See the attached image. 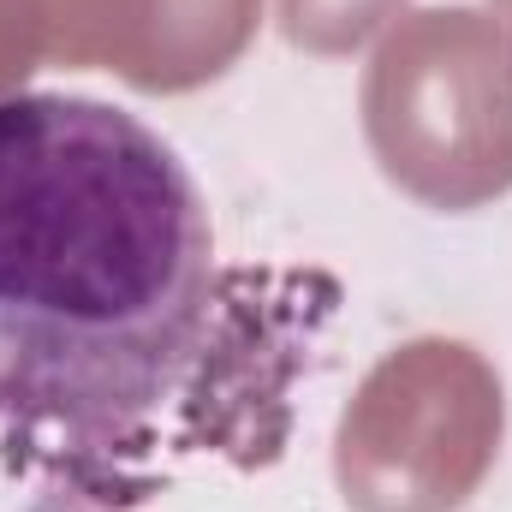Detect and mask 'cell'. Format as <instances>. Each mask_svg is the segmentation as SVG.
<instances>
[{"mask_svg": "<svg viewBox=\"0 0 512 512\" xmlns=\"http://www.w3.org/2000/svg\"><path fill=\"white\" fill-rule=\"evenodd\" d=\"M239 328L209 203L131 108L0 96V495L126 512L203 441Z\"/></svg>", "mask_w": 512, "mask_h": 512, "instance_id": "cell-1", "label": "cell"}]
</instances>
